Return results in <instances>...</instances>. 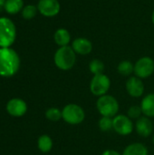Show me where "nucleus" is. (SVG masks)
I'll list each match as a JSON object with an SVG mask.
<instances>
[{"mask_svg":"<svg viewBox=\"0 0 154 155\" xmlns=\"http://www.w3.org/2000/svg\"><path fill=\"white\" fill-rule=\"evenodd\" d=\"M20 68V57L12 48H0V76L11 77Z\"/></svg>","mask_w":154,"mask_h":155,"instance_id":"obj_1","label":"nucleus"},{"mask_svg":"<svg viewBox=\"0 0 154 155\" xmlns=\"http://www.w3.org/2000/svg\"><path fill=\"white\" fill-rule=\"evenodd\" d=\"M55 66L62 71L71 70L76 63V54L71 45L59 47L54 55Z\"/></svg>","mask_w":154,"mask_h":155,"instance_id":"obj_2","label":"nucleus"},{"mask_svg":"<svg viewBox=\"0 0 154 155\" xmlns=\"http://www.w3.org/2000/svg\"><path fill=\"white\" fill-rule=\"evenodd\" d=\"M96 109L102 116L113 118L118 114L120 105L114 96L105 94L98 97L96 101Z\"/></svg>","mask_w":154,"mask_h":155,"instance_id":"obj_3","label":"nucleus"},{"mask_svg":"<svg viewBox=\"0 0 154 155\" xmlns=\"http://www.w3.org/2000/svg\"><path fill=\"white\" fill-rule=\"evenodd\" d=\"M16 36L15 24L7 17H0V47H10Z\"/></svg>","mask_w":154,"mask_h":155,"instance_id":"obj_4","label":"nucleus"},{"mask_svg":"<svg viewBox=\"0 0 154 155\" xmlns=\"http://www.w3.org/2000/svg\"><path fill=\"white\" fill-rule=\"evenodd\" d=\"M62 119L68 124L77 125L85 119V112L77 104H68L62 110Z\"/></svg>","mask_w":154,"mask_h":155,"instance_id":"obj_5","label":"nucleus"},{"mask_svg":"<svg viewBox=\"0 0 154 155\" xmlns=\"http://www.w3.org/2000/svg\"><path fill=\"white\" fill-rule=\"evenodd\" d=\"M110 87L111 80L104 74L93 75L90 82V91L94 96L97 97L107 94Z\"/></svg>","mask_w":154,"mask_h":155,"instance_id":"obj_6","label":"nucleus"},{"mask_svg":"<svg viewBox=\"0 0 154 155\" xmlns=\"http://www.w3.org/2000/svg\"><path fill=\"white\" fill-rule=\"evenodd\" d=\"M154 73V60L150 56H143L134 64L133 74L141 79H146Z\"/></svg>","mask_w":154,"mask_h":155,"instance_id":"obj_7","label":"nucleus"},{"mask_svg":"<svg viewBox=\"0 0 154 155\" xmlns=\"http://www.w3.org/2000/svg\"><path fill=\"white\" fill-rule=\"evenodd\" d=\"M134 129L133 120L127 115L117 114L113 118V130L119 135L128 136Z\"/></svg>","mask_w":154,"mask_h":155,"instance_id":"obj_8","label":"nucleus"},{"mask_svg":"<svg viewBox=\"0 0 154 155\" xmlns=\"http://www.w3.org/2000/svg\"><path fill=\"white\" fill-rule=\"evenodd\" d=\"M38 12L45 17H54L60 13L61 5L58 0H39Z\"/></svg>","mask_w":154,"mask_h":155,"instance_id":"obj_9","label":"nucleus"},{"mask_svg":"<svg viewBox=\"0 0 154 155\" xmlns=\"http://www.w3.org/2000/svg\"><path fill=\"white\" fill-rule=\"evenodd\" d=\"M125 88L128 93V94L133 98H139L142 97L144 94V84L143 82V79L137 77V76H130L125 84Z\"/></svg>","mask_w":154,"mask_h":155,"instance_id":"obj_10","label":"nucleus"},{"mask_svg":"<svg viewBox=\"0 0 154 155\" xmlns=\"http://www.w3.org/2000/svg\"><path fill=\"white\" fill-rule=\"evenodd\" d=\"M6 111L13 117H22L27 112V104L20 98H13L7 102Z\"/></svg>","mask_w":154,"mask_h":155,"instance_id":"obj_11","label":"nucleus"},{"mask_svg":"<svg viewBox=\"0 0 154 155\" xmlns=\"http://www.w3.org/2000/svg\"><path fill=\"white\" fill-rule=\"evenodd\" d=\"M134 129L140 136L144 137V138L149 137L152 135V134L153 132L152 121L151 120V118L143 115V116L140 117L138 120H136Z\"/></svg>","mask_w":154,"mask_h":155,"instance_id":"obj_12","label":"nucleus"},{"mask_svg":"<svg viewBox=\"0 0 154 155\" xmlns=\"http://www.w3.org/2000/svg\"><path fill=\"white\" fill-rule=\"evenodd\" d=\"M71 46L76 54L87 55L93 51L92 42L85 37H77L71 43Z\"/></svg>","mask_w":154,"mask_h":155,"instance_id":"obj_13","label":"nucleus"},{"mask_svg":"<svg viewBox=\"0 0 154 155\" xmlns=\"http://www.w3.org/2000/svg\"><path fill=\"white\" fill-rule=\"evenodd\" d=\"M141 108L143 111V114L149 118L154 117V93L146 94L142 102H141Z\"/></svg>","mask_w":154,"mask_h":155,"instance_id":"obj_14","label":"nucleus"},{"mask_svg":"<svg viewBox=\"0 0 154 155\" xmlns=\"http://www.w3.org/2000/svg\"><path fill=\"white\" fill-rule=\"evenodd\" d=\"M54 40L55 44L59 46H67L71 42V35L69 31L65 28H58L54 35Z\"/></svg>","mask_w":154,"mask_h":155,"instance_id":"obj_15","label":"nucleus"},{"mask_svg":"<svg viewBox=\"0 0 154 155\" xmlns=\"http://www.w3.org/2000/svg\"><path fill=\"white\" fill-rule=\"evenodd\" d=\"M147 147L141 143H133L126 146L122 155H148Z\"/></svg>","mask_w":154,"mask_h":155,"instance_id":"obj_16","label":"nucleus"},{"mask_svg":"<svg viewBox=\"0 0 154 155\" xmlns=\"http://www.w3.org/2000/svg\"><path fill=\"white\" fill-rule=\"evenodd\" d=\"M53 145H54L53 140L47 134L41 135L38 138V140H37V147H38L39 151L42 152V153H49L52 150Z\"/></svg>","mask_w":154,"mask_h":155,"instance_id":"obj_17","label":"nucleus"},{"mask_svg":"<svg viewBox=\"0 0 154 155\" xmlns=\"http://www.w3.org/2000/svg\"><path fill=\"white\" fill-rule=\"evenodd\" d=\"M24 6L23 0H6L5 3V10L10 15H15L19 13Z\"/></svg>","mask_w":154,"mask_h":155,"instance_id":"obj_18","label":"nucleus"},{"mask_svg":"<svg viewBox=\"0 0 154 155\" xmlns=\"http://www.w3.org/2000/svg\"><path fill=\"white\" fill-rule=\"evenodd\" d=\"M117 71L123 76H130L134 71V64L129 60H123L117 65Z\"/></svg>","mask_w":154,"mask_h":155,"instance_id":"obj_19","label":"nucleus"},{"mask_svg":"<svg viewBox=\"0 0 154 155\" xmlns=\"http://www.w3.org/2000/svg\"><path fill=\"white\" fill-rule=\"evenodd\" d=\"M88 67H89L90 72L93 75L100 74H103V71H104V64L100 59H93L89 63Z\"/></svg>","mask_w":154,"mask_h":155,"instance_id":"obj_20","label":"nucleus"},{"mask_svg":"<svg viewBox=\"0 0 154 155\" xmlns=\"http://www.w3.org/2000/svg\"><path fill=\"white\" fill-rule=\"evenodd\" d=\"M45 118L51 122H58L62 119V110L56 107H51L46 110Z\"/></svg>","mask_w":154,"mask_h":155,"instance_id":"obj_21","label":"nucleus"},{"mask_svg":"<svg viewBox=\"0 0 154 155\" xmlns=\"http://www.w3.org/2000/svg\"><path fill=\"white\" fill-rule=\"evenodd\" d=\"M98 127L102 132H109L113 130V118L102 116L98 122Z\"/></svg>","mask_w":154,"mask_h":155,"instance_id":"obj_22","label":"nucleus"},{"mask_svg":"<svg viewBox=\"0 0 154 155\" xmlns=\"http://www.w3.org/2000/svg\"><path fill=\"white\" fill-rule=\"evenodd\" d=\"M37 11H38L37 6L34 5H27L22 10V16L26 20L32 19L36 15Z\"/></svg>","mask_w":154,"mask_h":155,"instance_id":"obj_23","label":"nucleus"},{"mask_svg":"<svg viewBox=\"0 0 154 155\" xmlns=\"http://www.w3.org/2000/svg\"><path fill=\"white\" fill-rule=\"evenodd\" d=\"M127 116L132 120H138L143 116V111L141 105H133L127 111Z\"/></svg>","mask_w":154,"mask_h":155,"instance_id":"obj_24","label":"nucleus"},{"mask_svg":"<svg viewBox=\"0 0 154 155\" xmlns=\"http://www.w3.org/2000/svg\"><path fill=\"white\" fill-rule=\"evenodd\" d=\"M102 155H122L119 152L115 151V150H105Z\"/></svg>","mask_w":154,"mask_h":155,"instance_id":"obj_25","label":"nucleus"},{"mask_svg":"<svg viewBox=\"0 0 154 155\" xmlns=\"http://www.w3.org/2000/svg\"><path fill=\"white\" fill-rule=\"evenodd\" d=\"M6 0H0V6H4Z\"/></svg>","mask_w":154,"mask_h":155,"instance_id":"obj_26","label":"nucleus"},{"mask_svg":"<svg viewBox=\"0 0 154 155\" xmlns=\"http://www.w3.org/2000/svg\"><path fill=\"white\" fill-rule=\"evenodd\" d=\"M152 24H153L154 25V10L152 11Z\"/></svg>","mask_w":154,"mask_h":155,"instance_id":"obj_27","label":"nucleus"},{"mask_svg":"<svg viewBox=\"0 0 154 155\" xmlns=\"http://www.w3.org/2000/svg\"><path fill=\"white\" fill-rule=\"evenodd\" d=\"M152 143H153V145H154V135H153V138H152Z\"/></svg>","mask_w":154,"mask_h":155,"instance_id":"obj_28","label":"nucleus"}]
</instances>
